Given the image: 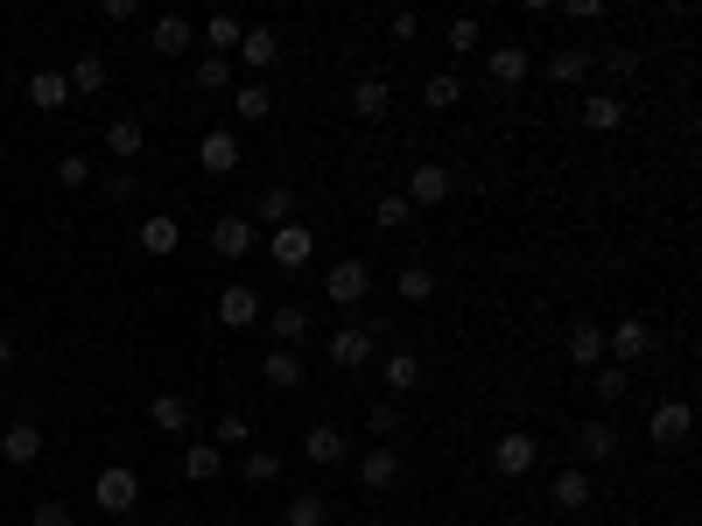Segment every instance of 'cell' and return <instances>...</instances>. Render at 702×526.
I'll return each mask as SVG.
<instances>
[{
  "instance_id": "obj_8",
  "label": "cell",
  "mask_w": 702,
  "mask_h": 526,
  "mask_svg": "<svg viewBox=\"0 0 702 526\" xmlns=\"http://www.w3.org/2000/svg\"><path fill=\"white\" fill-rule=\"evenodd\" d=\"M267 253H275V267H309V253H317V232H309V224H275V232H267Z\"/></svg>"
},
{
  "instance_id": "obj_12",
  "label": "cell",
  "mask_w": 702,
  "mask_h": 526,
  "mask_svg": "<svg viewBox=\"0 0 702 526\" xmlns=\"http://www.w3.org/2000/svg\"><path fill=\"white\" fill-rule=\"evenodd\" d=\"M303 457L317 463V471H337V463L352 457V449H345V428H331V421H317V428L303 435Z\"/></svg>"
},
{
  "instance_id": "obj_22",
  "label": "cell",
  "mask_w": 702,
  "mask_h": 526,
  "mask_svg": "<svg viewBox=\"0 0 702 526\" xmlns=\"http://www.w3.org/2000/svg\"><path fill=\"white\" fill-rule=\"evenodd\" d=\"M267 337H275L281 351H295V344L309 337V309H303V303H281L275 316H267Z\"/></svg>"
},
{
  "instance_id": "obj_21",
  "label": "cell",
  "mask_w": 702,
  "mask_h": 526,
  "mask_svg": "<svg viewBox=\"0 0 702 526\" xmlns=\"http://www.w3.org/2000/svg\"><path fill=\"white\" fill-rule=\"evenodd\" d=\"M176 246H183V224H176L169 210H155V218H141V253H155V260H169Z\"/></svg>"
},
{
  "instance_id": "obj_23",
  "label": "cell",
  "mask_w": 702,
  "mask_h": 526,
  "mask_svg": "<svg viewBox=\"0 0 702 526\" xmlns=\"http://www.w3.org/2000/svg\"><path fill=\"white\" fill-rule=\"evenodd\" d=\"M576 119H584L590 133H618V127H625V105L611 99V92H590L584 105H576Z\"/></svg>"
},
{
  "instance_id": "obj_5",
  "label": "cell",
  "mask_w": 702,
  "mask_h": 526,
  "mask_svg": "<svg viewBox=\"0 0 702 526\" xmlns=\"http://www.w3.org/2000/svg\"><path fill=\"white\" fill-rule=\"evenodd\" d=\"M253 246H260V224H253V218H239V210L212 218V253H218V260H246Z\"/></svg>"
},
{
  "instance_id": "obj_28",
  "label": "cell",
  "mask_w": 702,
  "mask_h": 526,
  "mask_svg": "<svg viewBox=\"0 0 702 526\" xmlns=\"http://www.w3.org/2000/svg\"><path fill=\"white\" fill-rule=\"evenodd\" d=\"M394 288H400V303H429V295H436V267H429V260H408L394 274Z\"/></svg>"
},
{
  "instance_id": "obj_17",
  "label": "cell",
  "mask_w": 702,
  "mask_h": 526,
  "mask_svg": "<svg viewBox=\"0 0 702 526\" xmlns=\"http://www.w3.org/2000/svg\"><path fill=\"white\" fill-rule=\"evenodd\" d=\"M618 428H611V421H584V428H576V457H584V463H611V457H618Z\"/></svg>"
},
{
  "instance_id": "obj_13",
  "label": "cell",
  "mask_w": 702,
  "mask_h": 526,
  "mask_svg": "<svg viewBox=\"0 0 702 526\" xmlns=\"http://www.w3.org/2000/svg\"><path fill=\"white\" fill-rule=\"evenodd\" d=\"M218 323H226V330H253V323H260V295H253L246 281H232V288L218 295Z\"/></svg>"
},
{
  "instance_id": "obj_37",
  "label": "cell",
  "mask_w": 702,
  "mask_h": 526,
  "mask_svg": "<svg viewBox=\"0 0 702 526\" xmlns=\"http://www.w3.org/2000/svg\"><path fill=\"white\" fill-rule=\"evenodd\" d=\"M366 428H372V442H394V435H400V400H372Z\"/></svg>"
},
{
  "instance_id": "obj_51",
  "label": "cell",
  "mask_w": 702,
  "mask_h": 526,
  "mask_svg": "<svg viewBox=\"0 0 702 526\" xmlns=\"http://www.w3.org/2000/svg\"><path fill=\"white\" fill-rule=\"evenodd\" d=\"M183 526H212V519H183Z\"/></svg>"
},
{
  "instance_id": "obj_50",
  "label": "cell",
  "mask_w": 702,
  "mask_h": 526,
  "mask_svg": "<svg viewBox=\"0 0 702 526\" xmlns=\"http://www.w3.org/2000/svg\"><path fill=\"white\" fill-rule=\"evenodd\" d=\"M0 372H14V337L0 330Z\"/></svg>"
},
{
  "instance_id": "obj_14",
  "label": "cell",
  "mask_w": 702,
  "mask_h": 526,
  "mask_svg": "<svg viewBox=\"0 0 702 526\" xmlns=\"http://www.w3.org/2000/svg\"><path fill=\"white\" fill-rule=\"evenodd\" d=\"M197 162H204L212 176H232V169H239V133H232V127H212V133L197 141Z\"/></svg>"
},
{
  "instance_id": "obj_46",
  "label": "cell",
  "mask_w": 702,
  "mask_h": 526,
  "mask_svg": "<svg viewBox=\"0 0 702 526\" xmlns=\"http://www.w3.org/2000/svg\"><path fill=\"white\" fill-rule=\"evenodd\" d=\"M477 42H485V28H477L471 14H464V22H450V50H457V56H471Z\"/></svg>"
},
{
  "instance_id": "obj_10",
  "label": "cell",
  "mask_w": 702,
  "mask_h": 526,
  "mask_svg": "<svg viewBox=\"0 0 702 526\" xmlns=\"http://www.w3.org/2000/svg\"><path fill=\"white\" fill-rule=\"evenodd\" d=\"M36 457H42V428H36V421H8V428H0V463L28 471Z\"/></svg>"
},
{
  "instance_id": "obj_45",
  "label": "cell",
  "mask_w": 702,
  "mask_h": 526,
  "mask_svg": "<svg viewBox=\"0 0 702 526\" xmlns=\"http://www.w3.org/2000/svg\"><path fill=\"white\" fill-rule=\"evenodd\" d=\"M597 64H604L611 78H633V70H639V50H604V56H590V70Z\"/></svg>"
},
{
  "instance_id": "obj_43",
  "label": "cell",
  "mask_w": 702,
  "mask_h": 526,
  "mask_svg": "<svg viewBox=\"0 0 702 526\" xmlns=\"http://www.w3.org/2000/svg\"><path fill=\"white\" fill-rule=\"evenodd\" d=\"M408 218H414V204H408V197H380V204H372V224H386V232H400Z\"/></svg>"
},
{
  "instance_id": "obj_24",
  "label": "cell",
  "mask_w": 702,
  "mask_h": 526,
  "mask_svg": "<svg viewBox=\"0 0 702 526\" xmlns=\"http://www.w3.org/2000/svg\"><path fill=\"white\" fill-rule=\"evenodd\" d=\"M562 344H570V365H584V372L604 365V330H597V323H576Z\"/></svg>"
},
{
  "instance_id": "obj_36",
  "label": "cell",
  "mask_w": 702,
  "mask_h": 526,
  "mask_svg": "<svg viewBox=\"0 0 702 526\" xmlns=\"http://www.w3.org/2000/svg\"><path fill=\"white\" fill-rule=\"evenodd\" d=\"M64 78H71V92H106L113 70H106V56H78V64H71Z\"/></svg>"
},
{
  "instance_id": "obj_33",
  "label": "cell",
  "mask_w": 702,
  "mask_h": 526,
  "mask_svg": "<svg viewBox=\"0 0 702 526\" xmlns=\"http://www.w3.org/2000/svg\"><path fill=\"white\" fill-rule=\"evenodd\" d=\"M106 147H113L119 162H133L148 147V127H141V119H113V127H106Z\"/></svg>"
},
{
  "instance_id": "obj_38",
  "label": "cell",
  "mask_w": 702,
  "mask_h": 526,
  "mask_svg": "<svg viewBox=\"0 0 702 526\" xmlns=\"http://www.w3.org/2000/svg\"><path fill=\"white\" fill-rule=\"evenodd\" d=\"M239 36H246V22H239V14H212V28H204V42H212V56L239 50Z\"/></svg>"
},
{
  "instance_id": "obj_44",
  "label": "cell",
  "mask_w": 702,
  "mask_h": 526,
  "mask_svg": "<svg viewBox=\"0 0 702 526\" xmlns=\"http://www.w3.org/2000/svg\"><path fill=\"white\" fill-rule=\"evenodd\" d=\"M56 183H64V190H85V183H92V162H85V155H64V162H56Z\"/></svg>"
},
{
  "instance_id": "obj_31",
  "label": "cell",
  "mask_w": 702,
  "mask_h": 526,
  "mask_svg": "<svg viewBox=\"0 0 702 526\" xmlns=\"http://www.w3.org/2000/svg\"><path fill=\"white\" fill-rule=\"evenodd\" d=\"M422 386V351H394L386 358V394H414Z\"/></svg>"
},
{
  "instance_id": "obj_29",
  "label": "cell",
  "mask_w": 702,
  "mask_h": 526,
  "mask_svg": "<svg viewBox=\"0 0 702 526\" xmlns=\"http://www.w3.org/2000/svg\"><path fill=\"white\" fill-rule=\"evenodd\" d=\"M457 99H464V78H457V70H429V85H422V105H429V113H450Z\"/></svg>"
},
{
  "instance_id": "obj_30",
  "label": "cell",
  "mask_w": 702,
  "mask_h": 526,
  "mask_svg": "<svg viewBox=\"0 0 702 526\" xmlns=\"http://www.w3.org/2000/svg\"><path fill=\"white\" fill-rule=\"evenodd\" d=\"M28 99H36L42 113H56V105H71V78L64 70H36V78H28Z\"/></svg>"
},
{
  "instance_id": "obj_27",
  "label": "cell",
  "mask_w": 702,
  "mask_h": 526,
  "mask_svg": "<svg viewBox=\"0 0 702 526\" xmlns=\"http://www.w3.org/2000/svg\"><path fill=\"white\" fill-rule=\"evenodd\" d=\"M548 499H556V513H584L590 505V471H562L556 485H548Z\"/></svg>"
},
{
  "instance_id": "obj_16",
  "label": "cell",
  "mask_w": 702,
  "mask_h": 526,
  "mask_svg": "<svg viewBox=\"0 0 702 526\" xmlns=\"http://www.w3.org/2000/svg\"><path fill=\"white\" fill-rule=\"evenodd\" d=\"M352 113L380 127V119L394 113V85H386V78H358V85H352Z\"/></svg>"
},
{
  "instance_id": "obj_40",
  "label": "cell",
  "mask_w": 702,
  "mask_h": 526,
  "mask_svg": "<svg viewBox=\"0 0 702 526\" xmlns=\"http://www.w3.org/2000/svg\"><path fill=\"white\" fill-rule=\"evenodd\" d=\"M625 394H633V372L625 365H597V400L611 408V400H625Z\"/></svg>"
},
{
  "instance_id": "obj_34",
  "label": "cell",
  "mask_w": 702,
  "mask_h": 526,
  "mask_svg": "<svg viewBox=\"0 0 702 526\" xmlns=\"http://www.w3.org/2000/svg\"><path fill=\"white\" fill-rule=\"evenodd\" d=\"M253 210H260V224H267V232H275V224H289V210H295V190H289V183H267V190H260V204H253Z\"/></svg>"
},
{
  "instance_id": "obj_35",
  "label": "cell",
  "mask_w": 702,
  "mask_h": 526,
  "mask_svg": "<svg viewBox=\"0 0 702 526\" xmlns=\"http://www.w3.org/2000/svg\"><path fill=\"white\" fill-rule=\"evenodd\" d=\"M289 526H331V499H323V491H295L289 499Z\"/></svg>"
},
{
  "instance_id": "obj_4",
  "label": "cell",
  "mask_w": 702,
  "mask_h": 526,
  "mask_svg": "<svg viewBox=\"0 0 702 526\" xmlns=\"http://www.w3.org/2000/svg\"><path fill=\"white\" fill-rule=\"evenodd\" d=\"M534 463H541V435H527V428H506L499 442H492V471H499V477H527Z\"/></svg>"
},
{
  "instance_id": "obj_6",
  "label": "cell",
  "mask_w": 702,
  "mask_h": 526,
  "mask_svg": "<svg viewBox=\"0 0 702 526\" xmlns=\"http://www.w3.org/2000/svg\"><path fill=\"white\" fill-rule=\"evenodd\" d=\"M647 435H653L661 449H681V442L695 435V408H689V400H661V408L647 414Z\"/></svg>"
},
{
  "instance_id": "obj_2",
  "label": "cell",
  "mask_w": 702,
  "mask_h": 526,
  "mask_svg": "<svg viewBox=\"0 0 702 526\" xmlns=\"http://www.w3.org/2000/svg\"><path fill=\"white\" fill-rule=\"evenodd\" d=\"M92 505H99V513H113V519L141 513V477H133L127 463H106V471H99V485H92Z\"/></svg>"
},
{
  "instance_id": "obj_48",
  "label": "cell",
  "mask_w": 702,
  "mask_h": 526,
  "mask_svg": "<svg viewBox=\"0 0 702 526\" xmlns=\"http://www.w3.org/2000/svg\"><path fill=\"white\" fill-rule=\"evenodd\" d=\"M36 526H78V519H71V505H56V499H42V505H36Z\"/></svg>"
},
{
  "instance_id": "obj_47",
  "label": "cell",
  "mask_w": 702,
  "mask_h": 526,
  "mask_svg": "<svg viewBox=\"0 0 702 526\" xmlns=\"http://www.w3.org/2000/svg\"><path fill=\"white\" fill-rule=\"evenodd\" d=\"M246 435H253V428H246V414H226V421H218V435H212V442H218V449H239Z\"/></svg>"
},
{
  "instance_id": "obj_32",
  "label": "cell",
  "mask_w": 702,
  "mask_h": 526,
  "mask_svg": "<svg viewBox=\"0 0 702 526\" xmlns=\"http://www.w3.org/2000/svg\"><path fill=\"white\" fill-rule=\"evenodd\" d=\"M190 42H197V28H190L183 14H162V22H155V50H162V56H183Z\"/></svg>"
},
{
  "instance_id": "obj_9",
  "label": "cell",
  "mask_w": 702,
  "mask_h": 526,
  "mask_svg": "<svg viewBox=\"0 0 702 526\" xmlns=\"http://www.w3.org/2000/svg\"><path fill=\"white\" fill-rule=\"evenodd\" d=\"M527 70H534V50H527V42H499V50L485 56V78L506 85V92H513V85H527Z\"/></svg>"
},
{
  "instance_id": "obj_25",
  "label": "cell",
  "mask_w": 702,
  "mask_h": 526,
  "mask_svg": "<svg viewBox=\"0 0 702 526\" xmlns=\"http://www.w3.org/2000/svg\"><path fill=\"white\" fill-rule=\"evenodd\" d=\"M148 421H155L162 435H183L190 428V394H155L148 400Z\"/></svg>"
},
{
  "instance_id": "obj_11",
  "label": "cell",
  "mask_w": 702,
  "mask_h": 526,
  "mask_svg": "<svg viewBox=\"0 0 702 526\" xmlns=\"http://www.w3.org/2000/svg\"><path fill=\"white\" fill-rule=\"evenodd\" d=\"M358 485H366V491H394L400 485V449L394 442H372L366 463H358Z\"/></svg>"
},
{
  "instance_id": "obj_39",
  "label": "cell",
  "mask_w": 702,
  "mask_h": 526,
  "mask_svg": "<svg viewBox=\"0 0 702 526\" xmlns=\"http://www.w3.org/2000/svg\"><path fill=\"white\" fill-rule=\"evenodd\" d=\"M239 471H246V485H275V477H281V457H275V449H246V463H239Z\"/></svg>"
},
{
  "instance_id": "obj_26",
  "label": "cell",
  "mask_w": 702,
  "mask_h": 526,
  "mask_svg": "<svg viewBox=\"0 0 702 526\" xmlns=\"http://www.w3.org/2000/svg\"><path fill=\"white\" fill-rule=\"evenodd\" d=\"M218 471H226V449H218V442H190L183 449V477H190V485H212Z\"/></svg>"
},
{
  "instance_id": "obj_7",
  "label": "cell",
  "mask_w": 702,
  "mask_h": 526,
  "mask_svg": "<svg viewBox=\"0 0 702 526\" xmlns=\"http://www.w3.org/2000/svg\"><path fill=\"white\" fill-rule=\"evenodd\" d=\"M323 295H331L337 309H358V303L372 295V267H366V260H337L331 274H323Z\"/></svg>"
},
{
  "instance_id": "obj_49",
  "label": "cell",
  "mask_w": 702,
  "mask_h": 526,
  "mask_svg": "<svg viewBox=\"0 0 702 526\" xmlns=\"http://www.w3.org/2000/svg\"><path fill=\"white\" fill-rule=\"evenodd\" d=\"M422 36V14H394V42H414Z\"/></svg>"
},
{
  "instance_id": "obj_18",
  "label": "cell",
  "mask_w": 702,
  "mask_h": 526,
  "mask_svg": "<svg viewBox=\"0 0 702 526\" xmlns=\"http://www.w3.org/2000/svg\"><path fill=\"white\" fill-rule=\"evenodd\" d=\"M239 64L246 70H275L281 64V36L275 28H246V36H239Z\"/></svg>"
},
{
  "instance_id": "obj_3",
  "label": "cell",
  "mask_w": 702,
  "mask_h": 526,
  "mask_svg": "<svg viewBox=\"0 0 702 526\" xmlns=\"http://www.w3.org/2000/svg\"><path fill=\"white\" fill-rule=\"evenodd\" d=\"M372 337H380L372 323H337L331 337H323V358H331L337 372H358V365H372V351H380Z\"/></svg>"
},
{
  "instance_id": "obj_19",
  "label": "cell",
  "mask_w": 702,
  "mask_h": 526,
  "mask_svg": "<svg viewBox=\"0 0 702 526\" xmlns=\"http://www.w3.org/2000/svg\"><path fill=\"white\" fill-rule=\"evenodd\" d=\"M260 380L281 386V394H295V386H303V358L281 351V344H267V351H260Z\"/></svg>"
},
{
  "instance_id": "obj_20",
  "label": "cell",
  "mask_w": 702,
  "mask_h": 526,
  "mask_svg": "<svg viewBox=\"0 0 702 526\" xmlns=\"http://www.w3.org/2000/svg\"><path fill=\"white\" fill-rule=\"evenodd\" d=\"M590 56L597 50H584V42H562V50H548V78H556V85H584L590 78Z\"/></svg>"
},
{
  "instance_id": "obj_42",
  "label": "cell",
  "mask_w": 702,
  "mask_h": 526,
  "mask_svg": "<svg viewBox=\"0 0 702 526\" xmlns=\"http://www.w3.org/2000/svg\"><path fill=\"white\" fill-rule=\"evenodd\" d=\"M239 119H267V113H275V99H267V85H239Z\"/></svg>"
},
{
  "instance_id": "obj_41",
  "label": "cell",
  "mask_w": 702,
  "mask_h": 526,
  "mask_svg": "<svg viewBox=\"0 0 702 526\" xmlns=\"http://www.w3.org/2000/svg\"><path fill=\"white\" fill-rule=\"evenodd\" d=\"M197 85L204 92H226L232 85V56H197Z\"/></svg>"
},
{
  "instance_id": "obj_1",
  "label": "cell",
  "mask_w": 702,
  "mask_h": 526,
  "mask_svg": "<svg viewBox=\"0 0 702 526\" xmlns=\"http://www.w3.org/2000/svg\"><path fill=\"white\" fill-rule=\"evenodd\" d=\"M604 351H611V365H625V372H633L639 358H653V351H661V337H653V323H647V316H625V323H611V330H604Z\"/></svg>"
},
{
  "instance_id": "obj_15",
  "label": "cell",
  "mask_w": 702,
  "mask_h": 526,
  "mask_svg": "<svg viewBox=\"0 0 702 526\" xmlns=\"http://www.w3.org/2000/svg\"><path fill=\"white\" fill-rule=\"evenodd\" d=\"M450 190H457V176L443 169V162H422V169L408 176V204H443Z\"/></svg>"
}]
</instances>
